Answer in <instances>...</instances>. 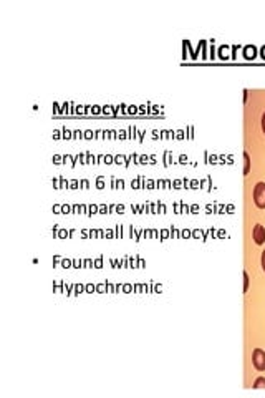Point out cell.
<instances>
[{
    "instance_id": "obj_2",
    "label": "cell",
    "mask_w": 265,
    "mask_h": 398,
    "mask_svg": "<svg viewBox=\"0 0 265 398\" xmlns=\"http://www.w3.org/2000/svg\"><path fill=\"white\" fill-rule=\"evenodd\" d=\"M252 364L259 372L265 370V352L262 349H256L252 352Z\"/></svg>"
},
{
    "instance_id": "obj_5",
    "label": "cell",
    "mask_w": 265,
    "mask_h": 398,
    "mask_svg": "<svg viewBox=\"0 0 265 398\" xmlns=\"http://www.w3.org/2000/svg\"><path fill=\"white\" fill-rule=\"evenodd\" d=\"M254 390H259V389H265V377H259V379L254 382L252 385Z\"/></svg>"
},
{
    "instance_id": "obj_1",
    "label": "cell",
    "mask_w": 265,
    "mask_h": 398,
    "mask_svg": "<svg viewBox=\"0 0 265 398\" xmlns=\"http://www.w3.org/2000/svg\"><path fill=\"white\" fill-rule=\"evenodd\" d=\"M254 204L259 209H265V183H257L254 188Z\"/></svg>"
},
{
    "instance_id": "obj_8",
    "label": "cell",
    "mask_w": 265,
    "mask_h": 398,
    "mask_svg": "<svg viewBox=\"0 0 265 398\" xmlns=\"http://www.w3.org/2000/svg\"><path fill=\"white\" fill-rule=\"evenodd\" d=\"M262 132L265 133V112H264V115H262Z\"/></svg>"
},
{
    "instance_id": "obj_7",
    "label": "cell",
    "mask_w": 265,
    "mask_h": 398,
    "mask_svg": "<svg viewBox=\"0 0 265 398\" xmlns=\"http://www.w3.org/2000/svg\"><path fill=\"white\" fill-rule=\"evenodd\" d=\"M261 264H262V269H264V272H265V251L262 253V259H261Z\"/></svg>"
},
{
    "instance_id": "obj_3",
    "label": "cell",
    "mask_w": 265,
    "mask_h": 398,
    "mask_svg": "<svg viewBox=\"0 0 265 398\" xmlns=\"http://www.w3.org/2000/svg\"><path fill=\"white\" fill-rule=\"evenodd\" d=\"M252 239L257 246H262L265 243V228L262 224H256V228L252 231Z\"/></svg>"
},
{
    "instance_id": "obj_4",
    "label": "cell",
    "mask_w": 265,
    "mask_h": 398,
    "mask_svg": "<svg viewBox=\"0 0 265 398\" xmlns=\"http://www.w3.org/2000/svg\"><path fill=\"white\" fill-rule=\"evenodd\" d=\"M251 173V156L247 151H244V174Z\"/></svg>"
},
{
    "instance_id": "obj_6",
    "label": "cell",
    "mask_w": 265,
    "mask_h": 398,
    "mask_svg": "<svg viewBox=\"0 0 265 398\" xmlns=\"http://www.w3.org/2000/svg\"><path fill=\"white\" fill-rule=\"evenodd\" d=\"M249 290V274L247 270H244V292Z\"/></svg>"
}]
</instances>
